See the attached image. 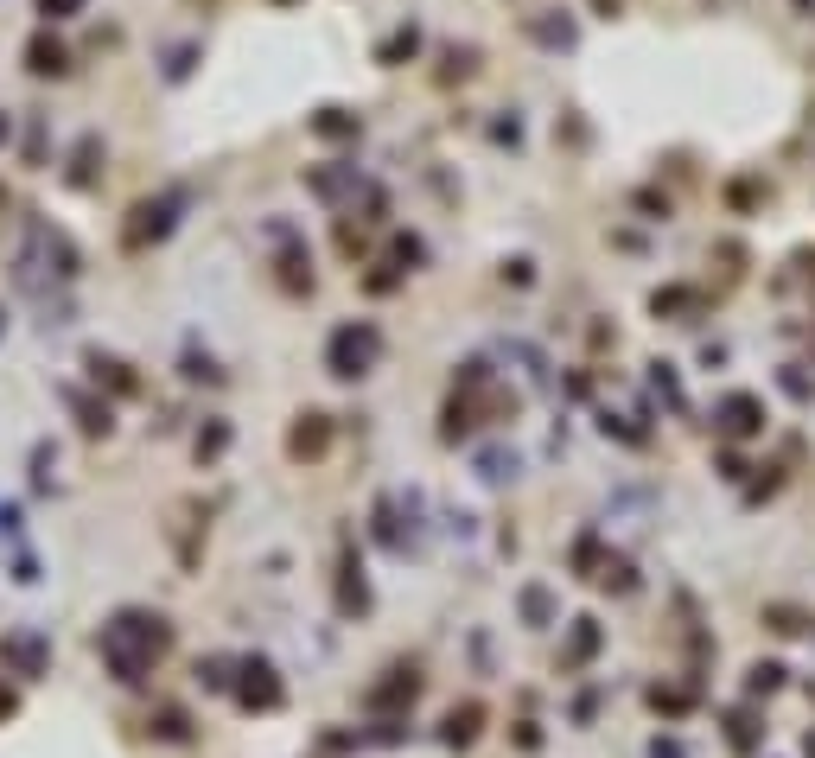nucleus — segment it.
Here are the masks:
<instances>
[{
  "label": "nucleus",
  "instance_id": "23",
  "mask_svg": "<svg viewBox=\"0 0 815 758\" xmlns=\"http://www.w3.org/2000/svg\"><path fill=\"white\" fill-rule=\"evenodd\" d=\"M504 281H516V287H529V281H535V262H529V255H516V262H504Z\"/></svg>",
  "mask_w": 815,
  "mask_h": 758
},
{
  "label": "nucleus",
  "instance_id": "19",
  "mask_svg": "<svg viewBox=\"0 0 815 758\" xmlns=\"http://www.w3.org/2000/svg\"><path fill=\"white\" fill-rule=\"evenodd\" d=\"M472 733H478V708H453V720H446V739H453V746H465Z\"/></svg>",
  "mask_w": 815,
  "mask_h": 758
},
{
  "label": "nucleus",
  "instance_id": "13",
  "mask_svg": "<svg viewBox=\"0 0 815 758\" xmlns=\"http://www.w3.org/2000/svg\"><path fill=\"white\" fill-rule=\"evenodd\" d=\"M472 71H478V51L472 45H446L440 51V83H465Z\"/></svg>",
  "mask_w": 815,
  "mask_h": 758
},
{
  "label": "nucleus",
  "instance_id": "8",
  "mask_svg": "<svg viewBox=\"0 0 815 758\" xmlns=\"http://www.w3.org/2000/svg\"><path fill=\"white\" fill-rule=\"evenodd\" d=\"M96 166H102V134H83V141L71 147V172H64V179H71L77 192H90V185H96Z\"/></svg>",
  "mask_w": 815,
  "mask_h": 758
},
{
  "label": "nucleus",
  "instance_id": "28",
  "mask_svg": "<svg viewBox=\"0 0 815 758\" xmlns=\"http://www.w3.org/2000/svg\"><path fill=\"white\" fill-rule=\"evenodd\" d=\"M784 389L796 395V402H809V395H815V389H809V376H803V370H784Z\"/></svg>",
  "mask_w": 815,
  "mask_h": 758
},
{
  "label": "nucleus",
  "instance_id": "6",
  "mask_svg": "<svg viewBox=\"0 0 815 758\" xmlns=\"http://www.w3.org/2000/svg\"><path fill=\"white\" fill-rule=\"evenodd\" d=\"M83 370H90L96 383H109L115 395H141V376L121 364V357H109V351H83Z\"/></svg>",
  "mask_w": 815,
  "mask_h": 758
},
{
  "label": "nucleus",
  "instance_id": "16",
  "mask_svg": "<svg viewBox=\"0 0 815 758\" xmlns=\"http://www.w3.org/2000/svg\"><path fill=\"white\" fill-rule=\"evenodd\" d=\"M64 395H71V408H77V415H83V434H109V402H90V395H77V389H64Z\"/></svg>",
  "mask_w": 815,
  "mask_h": 758
},
{
  "label": "nucleus",
  "instance_id": "10",
  "mask_svg": "<svg viewBox=\"0 0 815 758\" xmlns=\"http://www.w3.org/2000/svg\"><path fill=\"white\" fill-rule=\"evenodd\" d=\"M312 134H319V141H357V134H363V115H351V109H319V115H312Z\"/></svg>",
  "mask_w": 815,
  "mask_h": 758
},
{
  "label": "nucleus",
  "instance_id": "20",
  "mask_svg": "<svg viewBox=\"0 0 815 758\" xmlns=\"http://www.w3.org/2000/svg\"><path fill=\"white\" fill-rule=\"evenodd\" d=\"M185 376H192V383H223V370L211 357H198V351H185Z\"/></svg>",
  "mask_w": 815,
  "mask_h": 758
},
{
  "label": "nucleus",
  "instance_id": "1",
  "mask_svg": "<svg viewBox=\"0 0 815 758\" xmlns=\"http://www.w3.org/2000/svg\"><path fill=\"white\" fill-rule=\"evenodd\" d=\"M96 644H102V657L115 663L121 682H141V669L172 644V625L160 612H115V625H102Z\"/></svg>",
  "mask_w": 815,
  "mask_h": 758
},
{
  "label": "nucleus",
  "instance_id": "25",
  "mask_svg": "<svg viewBox=\"0 0 815 758\" xmlns=\"http://www.w3.org/2000/svg\"><path fill=\"white\" fill-rule=\"evenodd\" d=\"M777 682H784V663H758L752 669V688H777Z\"/></svg>",
  "mask_w": 815,
  "mask_h": 758
},
{
  "label": "nucleus",
  "instance_id": "5",
  "mask_svg": "<svg viewBox=\"0 0 815 758\" xmlns=\"http://www.w3.org/2000/svg\"><path fill=\"white\" fill-rule=\"evenodd\" d=\"M325 440H332V421H325L319 408H306V415L293 421V434H287V453H293V459H319Z\"/></svg>",
  "mask_w": 815,
  "mask_h": 758
},
{
  "label": "nucleus",
  "instance_id": "18",
  "mask_svg": "<svg viewBox=\"0 0 815 758\" xmlns=\"http://www.w3.org/2000/svg\"><path fill=\"white\" fill-rule=\"evenodd\" d=\"M223 446H230V421H211V427L198 434V459H217Z\"/></svg>",
  "mask_w": 815,
  "mask_h": 758
},
{
  "label": "nucleus",
  "instance_id": "15",
  "mask_svg": "<svg viewBox=\"0 0 815 758\" xmlns=\"http://www.w3.org/2000/svg\"><path fill=\"white\" fill-rule=\"evenodd\" d=\"M0 657H13V663H20L26 669V676H32V669H45V644H39V637H7V644H0Z\"/></svg>",
  "mask_w": 815,
  "mask_h": 758
},
{
  "label": "nucleus",
  "instance_id": "35",
  "mask_svg": "<svg viewBox=\"0 0 815 758\" xmlns=\"http://www.w3.org/2000/svg\"><path fill=\"white\" fill-rule=\"evenodd\" d=\"M0 325H7V319H0Z\"/></svg>",
  "mask_w": 815,
  "mask_h": 758
},
{
  "label": "nucleus",
  "instance_id": "26",
  "mask_svg": "<svg viewBox=\"0 0 815 758\" xmlns=\"http://www.w3.org/2000/svg\"><path fill=\"white\" fill-rule=\"evenodd\" d=\"M523 612L535 618V625H542V618H548V593H542V587H529V593H523Z\"/></svg>",
  "mask_w": 815,
  "mask_h": 758
},
{
  "label": "nucleus",
  "instance_id": "21",
  "mask_svg": "<svg viewBox=\"0 0 815 758\" xmlns=\"http://www.w3.org/2000/svg\"><path fill=\"white\" fill-rule=\"evenodd\" d=\"M83 7H90V0H39L45 20H71V13H83Z\"/></svg>",
  "mask_w": 815,
  "mask_h": 758
},
{
  "label": "nucleus",
  "instance_id": "3",
  "mask_svg": "<svg viewBox=\"0 0 815 758\" xmlns=\"http://www.w3.org/2000/svg\"><path fill=\"white\" fill-rule=\"evenodd\" d=\"M383 357V332H376L370 319H351V325H338L332 332V344H325V370L332 376H370V364Z\"/></svg>",
  "mask_w": 815,
  "mask_h": 758
},
{
  "label": "nucleus",
  "instance_id": "2",
  "mask_svg": "<svg viewBox=\"0 0 815 758\" xmlns=\"http://www.w3.org/2000/svg\"><path fill=\"white\" fill-rule=\"evenodd\" d=\"M192 204V192L185 185H172V192H160V198H141L128 211V223H121V249L128 255H141V249H153V243H166L172 230H179V211Z\"/></svg>",
  "mask_w": 815,
  "mask_h": 758
},
{
  "label": "nucleus",
  "instance_id": "17",
  "mask_svg": "<svg viewBox=\"0 0 815 758\" xmlns=\"http://www.w3.org/2000/svg\"><path fill=\"white\" fill-rule=\"evenodd\" d=\"M682 306H695L688 287H656V294H650V313H682Z\"/></svg>",
  "mask_w": 815,
  "mask_h": 758
},
{
  "label": "nucleus",
  "instance_id": "11",
  "mask_svg": "<svg viewBox=\"0 0 815 758\" xmlns=\"http://www.w3.org/2000/svg\"><path fill=\"white\" fill-rule=\"evenodd\" d=\"M242 676H249V688H242L249 708H274V701H281V682H274L268 663H242Z\"/></svg>",
  "mask_w": 815,
  "mask_h": 758
},
{
  "label": "nucleus",
  "instance_id": "27",
  "mask_svg": "<svg viewBox=\"0 0 815 758\" xmlns=\"http://www.w3.org/2000/svg\"><path fill=\"white\" fill-rule=\"evenodd\" d=\"M421 255H427L421 236H395V262H421Z\"/></svg>",
  "mask_w": 815,
  "mask_h": 758
},
{
  "label": "nucleus",
  "instance_id": "31",
  "mask_svg": "<svg viewBox=\"0 0 815 758\" xmlns=\"http://www.w3.org/2000/svg\"><path fill=\"white\" fill-rule=\"evenodd\" d=\"M593 7H599V13H618V0H593Z\"/></svg>",
  "mask_w": 815,
  "mask_h": 758
},
{
  "label": "nucleus",
  "instance_id": "4",
  "mask_svg": "<svg viewBox=\"0 0 815 758\" xmlns=\"http://www.w3.org/2000/svg\"><path fill=\"white\" fill-rule=\"evenodd\" d=\"M758 427H765V402H758V395H726V402H720V434L752 440Z\"/></svg>",
  "mask_w": 815,
  "mask_h": 758
},
{
  "label": "nucleus",
  "instance_id": "22",
  "mask_svg": "<svg viewBox=\"0 0 815 758\" xmlns=\"http://www.w3.org/2000/svg\"><path fill=\"white\" fill-rule=\"evenodd\" d=\"M192 64H198V45H179V51H172V64H166V77L179 83L185 71H192Z\"/></svg>",
  "mask_w": 815,
  "mask_h": 758
},
{
  "label": "nucleus",
  "instance_id": "30",
  "mask_svg": "<svg viewBox=\"0 0 815 758\" xmlns=\"http://www.w3.org/2000/svg\"><path fill=\"white\" fill-rule=\"evenodd\" d=\"M0 714H13V695H7V688H0Z\"/></svg>",
  "mask_w": 815,
  "mask_h": 758
},
{
  "label": "nucleus",
  "instance_id": "9",
  "mask_svg": "<svg viewBox=\"0 0 815 758\" xmlns=\"http://www.w3.org/2000/svg\"><path fill=\"white\" fill-rule=\"evenodd\" d=\"M529 39L548 45V51H567V45H574V20H567V13H535V20H529Z\"/></svg>",
  "mask_w": 815,
  "mask_h": 758
},
{
  "label": "nucleus",
  "instance_id": "7",
  "mask_svg": "<svg viewBox=\"0 0 815 758\" xmlns=\"http://www.w3.org/2000/svg\"><path fill=\"white\" fill-rule=\"evenodd\" d=\"M26 71L32 77H64V71H71V51L51 39V32H39V39L26 45Z\"/></svg>",
  "mask_w": 815,
  "mask_h": 758
},
{
  "label": "nucleus",
  "instance_id": "29",
  "mask_svg": "<svg viewBox=\"0 0 815 758\" xmlns=\"http://www.w3.org/2000/svg\"><path fill=\"white\" fill-rule=\"evenodd\" d=\"M491 134H497V141H510V147H516V141H523V122H516V115H510V122H497Z\"/></svg>",
  "mask_w": 815,
  "mask_h": 758
},
{
  "label": "nucleus",
  "instance_id": "14",
  "mask_svg": "<svg viewBox=\"0 0 815 758\" xmlns=\"http://www.w3.org/2000/svg\"><path fill=\"white\" fill-rule=\"evenodd\" d=\"M306 185H312L319 198H344V192H357L363 179H357V166H338V172H312Z\"/></svg>",
  "mask_w": 815,
  "mask_h": 758
},
{
  "label": "nucleus",
  "instance_id": "32",
  "mask_svg": "<svg viewBox=\"0 0 815 758\" xmlns=\"http://www.w3.org/2000/svg\"><path fill=\"white\" fill-rule=\"evenodd\" d=\"M0 141H7V115H0Z\"/></svg>",
  "mask_w": 815,
  "mask_h": 758
},
{
  "label": "nucleus",
  "instance_id": "33",
  "mask_svg": "<svg viewBox=\"0 0 815 758\" xmlns=\"http://www.w3.org/2000/svg\"><path fill=\"white\" fill-rule=\"evenodd\" d=\"M796 7H815V0H796Z\"/></svg>",
  "mask_w": 815,
  "mask_h": 758
},
{
  "label": "nucleus",
  "instance_id": "24",
  "mask_svg": "<svg viewBox=\"0 0 815 758\" xmlns=\"http://www.w3.org/2000/svg\"><path fill=\"white\" fill-rule=\"evenodd\" d=\"M484 478H516V459H504V453H484Z\"/></svg>",
  "mask_w": 815,
  "mask_h": 758
},
{
  "label": "nucleus",
  "instance_id": "12",
  "mask_svg": "<svg viewBox=\"0 0 815 758\" xmlns=\"http://www.w3.org/2000/svg\"><path fill=\"white\" fill-rule=\"evenodd\" d=\"M414 51H421V26H414V20H408V26H395V32H389V39H383V45H376V64H408V58H414Z\"/></svg>",
  "mask_w": 815,
  "mask_h": 758
},
{
  "label": "nucleus",
  "instance_id": "34",
  "mask_svg": "<svg viewBox=\"0 0 815 758\" xmlns=\"http://www.w3.org/2000/svg\"><path fill=\"white\" fill-rule=\"evenodd\" d=\"M274 7H293V0H274Z\"/></svg>",
  "mask_w": 815,
  "mask_h": 758
}]
</instances>
